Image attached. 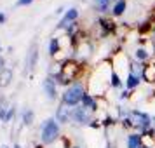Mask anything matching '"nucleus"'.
<instances>
[{"instance_id": "nucleus-20", "label": "nucleus", "mask_w": 155, "mask_h": 148, "mask_svg": "<svg viewBox=\"0 0 155 148\" xmlns=\"http://www.w3.org/2000/svg\"><path fill=\"white\" fill-rule=\"evenodd\" d=\"M33 120H35V113H33V110L25 108L23 113H21V124H23V126H31V124H33Z\"/></svg>"}, {"instance_id": "nucleus-14", "label": "nucleus", "mask_w": 155, "mask_h": 148, "mask_svg": "<svg viewBox=\"0 0 155 148\" xmlns=\"http://www.w3.org/2000/svg\"><path fill=\"white\" fill-rule=\"evenodd\" d=\"M143 80H145L147 84H155V64L145 63V68H143Z\"/></svg>"}, {"instance_id": "nucleus-15", "label": "nucleus", "mask_w": 155, "mask_h": 148, "mask_svg": "<svg viewBox=\"0 0 155 148\" xmlns=\"http://www.w3.org/2000/svg\"><path fill=\"white\" fill-rule=\"evenodd\" d=\"M143 145V136L140 133H133L127 136V148H140Z\"/></svg>"}, {"instance_id": "nucleus-24", "label": "nucleus", "mask_w": 155, "mask_h": 148, "mask_svg": "<svg viewBox=\"0 0 155 148\" xmlns=\"http://www.w3.org/2000/svg\"><path fill=\"white\" fill-rule=\"evenodd\" d=\"M14 115H16V108H14V106H11V108H9V113H7V119H5V122L14 120Z\"/></svg>"}, {"instance_id": "nucleus-22", "label": "nucleus", "mask_w": 155, "mask_h": 148, "mask_svg": "<svg viewBox=\"0 0 155 148\" xmlns=\"http://www.w3.org/2000/svg\"><path fill=\"white\" fill-rule=\"evenodd\" d=\"M110 87H113V89L122 87V78H120V75L117 73L115 68H112V73H110Z\"/></svg>"}, {"instance_id": "nucleus-30", "label": "nucleus", "mask_w": 155, "mask_h": 148, "mask_svg": "<svg viewBox=\"0 0 155 148\" xmlns=\"http://www.w3.org/2000/svg\"><path fill=\"white\" fill-rule=\"evenodd\" d=\"M63 12H64V7H58L56 14H63Z\"/></svg>"}, {"instance_id": "nucleus-31", "label": "nucleus", "mask_w": 155, "mask_h": 148, "mask_svg": "<svg viewBox=\"0 0 155 148\" xmlns=\"http://www.w3.org/2000/svg\"><path fill=\"white\" fill-rule=\"evenodd\" d=\"M33 148H44V143H40V145H35Z\"/></svg>"}, {"instance_id": "nucleus-9", "label": "nucleus", "mask_w": 155, "mask_h": 148, "mask_svg": "<svg viewBox=\"0 0 155 148\" xmlns=\"http://www.w3.org/2000/svg\"><path fill=\"white\" fill-rule=\"evenodd\" d=\"M92 54V44L89 40H84V42L78 45L77 49H75V56L78 58V61L80 63H85Z\"/></svg>"}, {"instance_id": "nucleus-1", "label": "nucleus", "mask_w": 155, "mask_h": 148, "mask_svg": "<svg viewBox=\"0 0 155 148\" xmlns=\"http://www.w3.org/2000/svg\"><path fill=\"white\" fill-rule=\"evenodd\" d=\"M84 70V66L80 61H75V59H68L64 63H59V71L56 75H51L54 77V80L58 82V85H64L68 87L73 82H77V78L80 77V73Z\"/></svg>"}, {"instance_id": "nucleus-19", "label": "nucleus", "mask_w": 155, "mask_h": 148, "mask_svg": "<svg viewBox=\"0 0 155 148\" xmlns=\"http://www.w3.org/2000/svg\"><path fill=\"white\" fill-rule=\"evenodd\" d=\"M126 9H127V0H119L117 4L112 5V16L119 18V16H122L126 12Z\"/></svg>"}, {"instance_id": "nucleus-16", "label": "nucleus", "mask_w": 155, "mask_h": 148, "mask_svg": "<svg viewBox=\"0 0 155 148\" xmlns=\"http://www.w3.org/2000/svg\"><path fill=\"white\" fill-rule=\"evenodd\" d=\"M61 38H58V37H52L51 38V42H49V54L52 58H56L59 52H61Z\"/></svg>"}, {"instance_id": "nucleus-2", "label": "nucleus", "mask_w": 155, "mask_h": 148, "mask_svg": "<svg viewBox=\"0 0 155 148\" xmlns=\"http://www.w3.org/2000/svg\"><path fill=\"white\" fill-rule=\"evenodd\" d=\"M87 94V87H85V82H73L71 85L68 87H64L63 94H61V103L66 106H70V108H75L82 103V99L84 96Z\"/></svg>"}, {"instance_id": "nucleus-13", "label": "nucleus", "mask_w": 155, "mask_h": 148, "mask_svg": "<svg viewBox=\"0 0 155 148\" xmlns=\"http://www.w3.org/2000/svg\"><path fill=\"white\" fill-rule=\"evenodd\" d=\"M12 80H14V71L11 70V68H4V70L0 71V89L9 87V85L12 84Z\"/></svg>"}, {"instance_id": "nucleus-26", "label": "nucleus", "mask_w": 155, "mask_h": 148, "mask_svg": "<svg viewBox=\"0 0 155 148\" xmlns=\"http://www.w3.org/2000/svg\"><path fill=\"white\" fill-rule=\"evenodd\" d=\"M31 2H33V0H18L16 5H18V7H23V5H30Z\"/></svg>"}, {"instance_id": "nucleus-7", "label": "nucleus", "mask_w": 155, "mask_h": 148, "mask_svg": "<svg viewBox=\"0 0 155 148\" xmlns=\"http://www.w3.org/2000/svg\"><path fill=\"white\" fill-rule=\"evenodd\" d=\"M42 89H44V92H45L47 99L54 101V99L58 98V82L54 80V77L47 75V77L44 78L42 80Z\"/></svg>"}, {"instance_id": "nucleus-4", "label": "nucleus", "mask_w": 155, "mask_h": 148, "mask_svg": "<svg viewBox=\"0 0 155 148\" xmlns=\"http://www.w3.org/2000/svg\"><path fill=\"white\" fill-rule=\"evenodd\" d=\"M129 117L133 120L134 129L140 134H145L150 127H153L152 126V115L141 112V110H131V112H129Z\"/></svg>"}, {"instance_id": "nucleus-17", "label": "nucleus", "mask_w": 155, "mask_h": 148, "mask_svg": "<svg viewBox=\"0 0 155 148\" xmlns=\"http://www.w3.org/2000/svg\"><path fill=\"white\" fill-rule=\"evenodd\" d=\"M141 80H143L141 77H136V75H133V73H127V78H126V87L129 89V91H134V89H138V87H140Z\"/></svg>"}, {"instance_id": "nucleus-37", "label": "nucleus", "mask_w": 155, "mask_h": 148, "mask_svg": "<svg viewBox=\"0 0 155 148\" xmlns=\"http://www.w3.org/2000/svg\"><path fill=\"white\" fill-rule=\"evenodd\" d=\"M0 51H2V47H0Z\"/></svg>"}, {"instance_id": "nucleus-21", "label": "nucleus", "mask_w": 155, "mask_h": 148, "mask_svg": "<svg viewBox=\"0 0 155 148\" xmlns=\"http://www.w3.org/2000/svg\"><path fill=\"white\" fill-rule=\"evenodd\" d=\"M112 5V0H94V9L98 11V12H108V9Z\"/></svg>"}, {"instance_id": "nucleus-3", "label": "nucleus", "mask_w": 155, "mask_h": 148, "mask_svg": "<svg viewBox=\"0 0 155 148\" xmlns=\"http://www.w3.org/2000/svg\"><path fill=\"white\" fill-rule=\"evenodd\" d=\"M59 134H61V129L56 119L44 120L42 127H40V141L44 145H52L54 141L59 140Z\"/></svg>"}, {"instance_id": "nucleus-25", "label": "nucleus", "mask_w": 155, "mask_h": 148, "mask_svg": "<svg viewBox=\"0 0 155 148\" xmlns=\"http://www.w3.org/2000/svg\"><path fill=\"white\" fill-rule=\"evenodd\" d=\"M133 96V91H129V89H126V91L120 92V99H129Z\"/></svg>"}, {"instance_id": "nucleus-36", "label": "nucleus", "mask_w": 155, "mask_h": 148, "mask_svg": "<svg viewBox=\"0 0 155 148\" xmlns=\"http://www.w3.org/2000/svg\"><path fill=\"white\" fill-rule=\"evenodd\" d=\"M73 148H78V146H73Z\"/></svg>"}, {"instance_id": "nucleus-29", "label": "nucleus", "mask_w": 155, "mask_h": 148, "mask_svg": "<svg viewBox=\"0 0 155 148\" xmlns=\"http://www.w3.org/2000/svg\"><path fill=\"white\" fill-rule=\"evenodd\" d=\"M150 21H155V7L152 9V12H150Z\"/></svg>"}, {"instance_id": "nucleus-34", "label": "nucleus", "mask_w": 155, "mask_h": 148, "mask_svg": "<svg viewBox=\"0 0 155 148\" xmlns=\"http://www.w3.org/2000/svg\"><path fill=\"white\" fill-rule=\"evenodd\" d=\"M0 148H11V146H9V145H2Z\"/></svg>"}, {"instance_id": "nucleus-23", "label": "nucleus", "mask_w": 155, "mask_h": 148, "mask_svg": "<svg viewBox=\"0 0 155 148\" xmlns=\"http://www.w3.org/2000/svg\"><path fill=\"white\" fill-rule=\"evenodd\" d=\"M9 108H11L9 101L5 98H2V101H0V120H2V122H5V119H7Z\"/></svg>"}, {"instance_id": "nucleus-10", "label": "nucleus", "mask_w": 155, "mask_h": 148, "mask_svg": "<svg viewBox=\"0 0 155 148\" xmlns=\"http://www.w3.org/2000/svg\"><path fill=\"white\" fill-rule=\"evenodd\" d=\"M78 18V11L75 7L68 9L66 12L63 14V18H61V21L58 23V30H66V26L68 25H71V23H75Z\"/></svg>"}, {"instance_id": "nucleus-28", "label": "nucleus", "mask_w": 155, "mask_h": 148, "mask_svg": "<svg viewBox=\"0 0 155 148\" xmlns=\"http://www.w3.org/2000/svg\"><path fill=\"white\" fill-rule=\"evenodd\" d=\"M5 21H7V18H5V14H4V12H0V25H4Z\"/></svg>"}, {"instance_id": "nucleus-32", "label": "nucleus", "mask_w": 155, "mask_h": 148, "mask_svg": "<svg viewBox=\"0 0 155 148\" xmlns=\"http://www.w3.org/2000/svg\"><path fill=\"white\" fill-rule=\"evenodd\" d=\"M152 126L155 127V115H153V117H152Z\"/></svg>"}, {"instance_id": "nucleus-5", "label": "nucleus", "mask_w": 155, "mask_h": 148, "mask_svg": "<svg viewBox=\"0 0 155 148\" xmlns=\"http://www.w3.org/2000/svg\"><path fill=\"white\" fill-rule=\"evenodd\" d=\"M92 113L84 108L82 105L75 106V108H71V122L73 124H77V126H89L92 122Z\"/></svg>"}, {"instance_id": "nucleus-33", "label": "nucleus", "mask_w": 155, "mask_h": 148, "mask_svg": "<svg viewBox=\"0 0 155 148\" xmlns=\"http://www.w3.org/2000/svg\"><path fill=\"white\" fill-rule=\"evenodd\" d=\"M12 148H23V146H21V145H18V143H16V145H14Z\"/></svg>"}, {"instance_id": "nucleus-8", "label": "nucleus", "mask_w": 155, "mask_h": 148, "mask_svg": "<svg viewBox=\"0 0 155 148\" xmlns=\"http://www.w3.org/2000/svg\"><path fill=\"white\" fill-rule=\"evenodd\" d=\"M54 119L58 120V124H70L71 122V108L63 105V103H59L56 108V113H54Z\"/></svg>"}, {"instance_id": "nucleus-18", "label": "nucleus", "mask_w": 155, "mask_h": 148, "mask_svg": "<svg viewBox=\"0 0 155 148\" xmlns=\"http://www.w3.org/2000/svg\"><path fill=\"white\" fill-rule=\"evenodd\" d=\"M150 59V52H148L145 47H136L134 49V61H138V63H145Z\"/></svg>"}, {"instance_id": "nucleus-11", "label": "nucleus", "mask_w": 155, "mask_h": 148, "mask_svg": "<svg viewBox=\"0 0 155 148\" xmlns=\"http://www.w3.org/2000/svg\"><path fill=\"white\" fill-rule=\"evenodd\" d=\"M37 63H38V47H37V44H33L30 52L26 54V71L31 73V71L35 70Z\"/></svg>"}, {"instance_id": "nucleus-27", "label": "nucleus", "mask_w": 155, "mask_h": 148, "mask_svg": "<svg viewBox=\"0 0 155 148\" xmlns=\"http://www.w3.org/2000/svg\"><path fill=\"white\" fill-rule=\"evenodd\" d=\"M4 68H5V59H4V58L0 56V71L4 70Z\"/></svg>"}, {"instance_id": "nucleus-6", "label": "nucleus", "mask_w": 155, "mask_h": 148, "mask_svg": "<svg viewBox=\"0 0 155 148\" xmlns=\"http://www.w3.org/2000/svg\"><path fill=\"white\" fill-rule=\"evenodd\" d=\"M98 26L101 28V37L113 35L117 31V28H119V25L113 21L112 18H106V16H103V18L98 19Z\"/></svg>"}, {"instance_id": "nucleus-35", "label": "nucleus", "mask_w": 155, "mask_h": 148, "mask_svg": "<svg viewBox=\"0 0 155 148\" xmlns=\"http://www.w3.org/2000/svg\"><path fill=\"white\" fill-rule=\"evenodd\" d=\"M140 148H148V146H145V145H141V146Z\"/></svg>"}, {"instance_id": "nucleus-12", "label": "nucleus", "mask_w": 155, "mask_h": 148, "mask_svg": "<svg viewBox=\"0 0 155 148\" xmlns=\"http://www.w3.org/2000/svg\"><path fill=\"white\" fill-rule=\"evenodd\" d=\"M80 105L84 106V108H87L91 113H96L99 110V103H98V98H94V96H91L89 92L84 96V99H82V103Z\"/></svg>"}]
</instances>
